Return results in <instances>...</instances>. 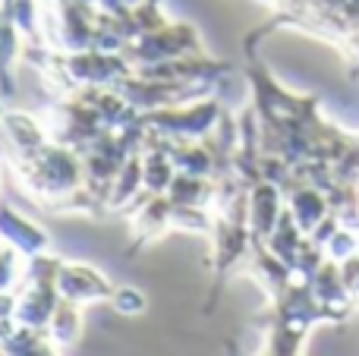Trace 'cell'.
Instances as JSON below:
<instances>
[{"label": "cell", "mask_w": 359, "mask_h": 356, "mask_svg": "<svg viewBox=\"0 0 359 356\" xmlns=\"http://www.w3.org/2000/svg\"><path fill=\"white\" fill-rule=\"evenodd\" d=\"M57 290H60L63 300H73L79 306H92V303H107L114 287V281L98 271L95 265L86 262H63L57 271Z\"/></svg>", "instance_id": "cell-4"}, {"label": "cell", "mask_w": 359, "mask_h": 356, "mask_svg": "<svg viewBox=\"0 0 359 356\" xmlns=\"http://www.w3.org/2000/svg\"><path fill=\"white\" fill-rule=\"evenodd\" d=\"M107 303H111L114 313L123 315V319H139V315L149 309V303H145V294H142V290H136V287H117Z\"/></svg>", "instance_id": "cell-11"}, {"label": "cell", "mask_w": 359, "mask_h": 356, "mask_svg": "<svg viewBox=\"0 0 359 356\" xmlns=\"http://www.w3.org/2000/svg\"><path fill=\"white\" fill-rule=\"evenodd\" d=\"M25 38L19 32V25L13 22V16L4 10V22H0V98L10 101L16 85H13V69H16L19 57L25 50Z\"/></svg>", "instance_id": "cell-9"}, {"label": "cell", "mask_w": 359, "mask_h": 356, "mask_svg": "<svg viewBox=\"0 0 359 356\" xmlns=\"http://www.w3.org/2000/svg\"><path fill=\"white\" fill-rule=\"evenodd\" d=\"M16 177L32 199H38L44 208H54L86 183V161L76 149L50 139L44 149L16 158Z\"/></svg>", "instance_id": "cell-1"}, {"label": "cell", "mask_w": 359, "mask_h": 356, "mask_svg": "<svg viewBox=\"0 0 359 356\" xmlns=\"http://www.w3.org/2000/svg\"><path fill=\"white\" fill-rule=\"evenodd\" d=\"M0 136L13 145L16 158L32 155V151L44 149V145L50 142L48 126H44L38 117H32V114L10 111V107H6V98H0Z\"/></svg>", "instance_id": "cell-6"}, {"label": "cell", "mask_w": 359, "mask_h": 356, "mask_svg": "<svg viewBox=\"0 0 359 356\" xmlns=\"http://www.w3.org/2000/svg\"><path fill=\"white\" fill-rule=\"evenodd\" d=\"M284 208H287V196L278 183L262 177V180H255L252 186H249V227H252V233L259 240L271 237V231Z\"/></svg>", "instance_id": "cell-7"}, {"label": "cell", "mask_w": 359, "mask_h": 356, "mask_svg": "<svg viewBox=\"0 0 359 356\" xmlns=\"http://www.w3.org/2000/svg\"><path fill=\"white\" fill-rule=\"evenodd\" d=\"M0 22H4V0H0Z\"/></svg>", "instance_id": "cell-15"}, {"label": "cell", "mask_w": 359, "mask_h": 356, "mask_svg": "<svg viewBox=\"0 0 359 356\" xmlns=\"http://www.w3.org/2000/svg\"><path fill=\"white\" fill-rule=\"evenodd\" d=\"M0 353H10V356H16V353H22V356H29V353H54V347H50V341H48V331L44 328H35V325H13V331L6 334V341L0 344Z\"/></svg>", "instance_id": "cell-10"}, {"label": "cell", "mask_w": 359, "mask_h": 356, "mask_svg": "<svg viewBox=\"0 0 359 356\" xmlns=\"http://www.w3.org/2000/svg\"><path fill=\"white\" fill-rule=\"evenodd\" d=\"M120 54L130 60L133 69H142V67H155V63H164V60H174V57L208 54V50H205L198 29H192L189 22H164L161 29L133 38Z\"/></svg>", "instance_id": "cell-3"}, {"label": "cell", "mask_w": 359, "mask_h": 356, "mask_svg": "<svg viewBox=\"0 0 359 356\" xmlns=\"http://www.w3.org/2000/svg\"><path fill=\"white\" fill-rule=\"evenodd\" d=\"M13 325H16V322H13V319H0V344H4V341H6V334L13 331Z\"/></svg>", "instance_id": "cell-13"}, {"label": "cell", "mask_w": 359, "mask_h": 356, "mask_svg": "<svg viewBox=\"0 0 359 356\" xmlns=\"http://www.w3.org/2000/svg\"><path fill=\"white\" fill-rule=\"evenodd\" d=\"M19 259H25L19 249L13 246H0V290H13L16 281L22 278V268H19Z\"/></svg>", "instance_id": "cell-12"}, {"label": "cell", "mask_w": 359, "mask_h": 356, "mask_svg": "<svg viewBox=\"0 0 359 356\" xmlns=\"http://www.w3.org/2000/svg\"><path fill=\"white\" fill-rule=\"evenodd\" d=\"M224 104L215 92H205L198 98L180 101V104L158 107V111H142V120L151 132L164 139H205L224 117Z\"/></svg>", "instance_id": "cell-2"}, {"label": "cell", "mask_w": 359, "mask_h": 356, "mask_svg": "<svg viewBox=\"0 0 359 356\" xmlns=\"http://www.w3.org/2000/svg\"><path fill=\"white\" fill-rule=\"evenodd\" d=\"M44 331H48V341H50V347H54V353L73 350L82 338V306L60 296V303H57L54 315L48 319Z\"/></svg>", "instance_id": "cell-8"}, {"label": "cell", "mask_w": 359, "mask_h": 356, "mask_svg": "<svg viewBox=\"0 0 359 356\" xmlns=\"http://www.w3.org/2000/svg\"><path fill=\"white\" fill-rule=\"evenodd\" d=\"M0 240L6 246H13V249H19L25 259L38 256V252H48V246H50L48 231L38 227L32 218L19 214L6 196H0Z\"/></svg>", "instance_id": "cell-5"}, {"label": "cell", "mask_w": 359, "mask_h": 356, "mask_svg": "<svg viewBox=\"0 0 359 356\" xmlns=\"http://www.w3.org/2000/svg\"><path fill=\"white\" fill-rule=\"evenodd\" d=\"M0 246H4V240H0Z\"/></svg>", "instance_id": "cell-16"}, {"label": "cell", "mask_w": 359, "mask_h": 356, "mask_svg": "<svg viewBox=\"0 0 359 356\" xmlns=\"http://www.w3.org/2000/svg\"><path fill=\"white\" fill-rule=\"evenodd\" d=\"M123 4L126 6H136V4H142V0H123Z\"/></svg>", "instance_id": "cell-14"}]
</instances>
